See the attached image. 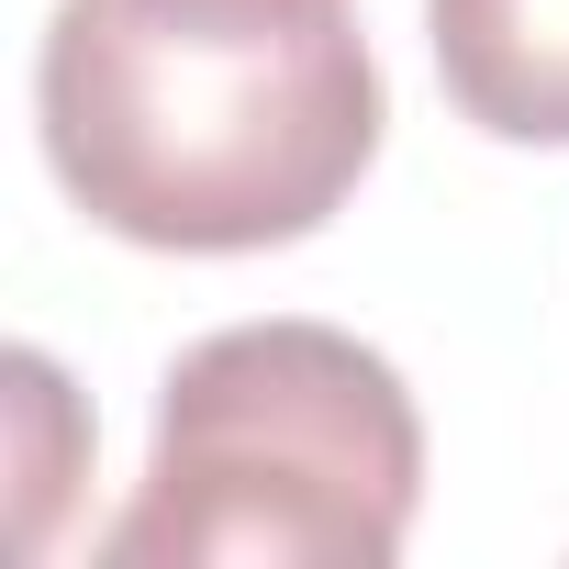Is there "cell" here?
<instances>
[{"mask_svg": "<svg viewBox=\"0 0 569 569\" xmlns=\"http://www.w3.org/2000/svg\"><path fill=\"white\" fill-rule=\"evenodd\" d=\"M34 123L101 234L257 257L347 212L391 101L347 0H57Z\"/></svg>", "mask_w": 569, "mask_h": 569, "instance_id": "1", "label": "cell"}, {"mask_svg": "<svg viewBox=\"0 0 569 569\" xmlns=\"http://www.w3.org/2000/svg\"><path fill=\"white\" fill-rule=\"evenodd\" d=\"M425 502V413L347 325H223L179 347L157 447L101 569H391Z\"/></svg>", "mask_w": 569, "mask_h": 569, "instance_id": "2", "label": "cell"}, {"mask_svg": "<svg viewBox=\"0 0 569 569\" xmlns=\"http://www.w3.org/2000/svg\"><path fill=\"white\" fill-rule=\"evenodd\" d=\"M425 46L491 146H569V0H425Z\"/></svg>", "mask_w": 569, "mask_h": 569, "instance_id": "3", "label": "cell"}]
</instances>
